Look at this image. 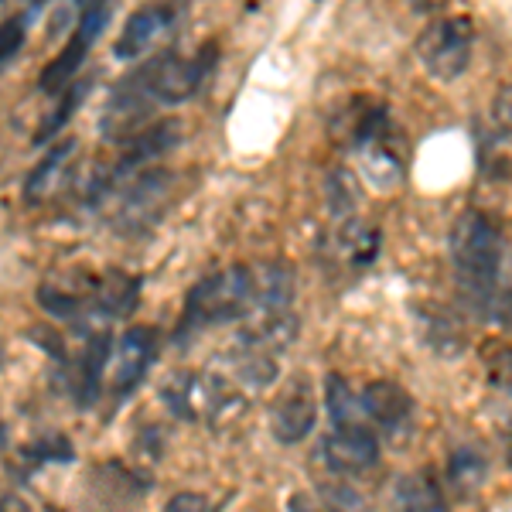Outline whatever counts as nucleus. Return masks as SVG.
<instances>
[{"mask_svg": "<svg viewBox=\"0 0 512 512\" xmlns=\"http://www.w3.org/2000/svg\"><path fill=\"white\" fill-rule=\"evenodd\" d=\"M216 62V41H205L188 59L178 55L175 48L158 52L154 59H147L140 69H134L113 86V93L103 106V117H99V134L113 137L117 144L127 140L134 130L144 127V120L154 113V106H178L185 99H192L205 86V79L212 76Z\"/></svg>", "mask_w": 512, "mask_h": 512, "instance_id": "obj_1", "label": "nucleus"}, {"mask_svg": "<svg viewBox=\"0 0 512 512\" xmlns=\"http://www.w3.org/2000/svg\"><path fill=\"white\" fill-rule=\"evenodd\" d=\"M454 291L468 315L485 325L509 328V243L506 229L489 212L468 209L448 236Z\"/></svg>", "mask_w": 512, "mask_h": 512, "instance_id": "obj_2", "label": "nucleus"}, {"mask_svg": "<svg viewBox=\"0 0 512 512\" xmlns=\"http://www.w3.org/2000/svg\"><path fill=\"white\" fill-rule=\"evenodd\" d=\"M256 308H260L256 267H250V263H233V267L216 270V274L202 277L198 284L188 287L185 304H181V318L175 332H171V342L185 349L202 332L250 318L256 315Z\"/></svg>", "mask_w": 512, "mask_h": 512, "instance_id": "obj_3", "label": "nucleus"}, {"mask_svg": "<svg viewBox=\"0 0 512 512\" xmlns=\"http://www.w3.org/2000/svg\"><path fill=\"white\" fill-rule=\"evenodd\" d=\"M349 147L359 154L362 175L373 181L376 188H393L407 175V161H403V134L393 123L390 110L383 103H369L362 99L359 113H352Z\"/></svg>", "mask_w": 512, "mask_h": 512, "instance_id": "obj_4", "label": "nucleus"}, {"mask_svg": "<svg viewBox=\"0 0 512 512\" xmlns=\"http://www.w3.org/2000/svg\"><path fill=\"white\" fill-rule=\"evenodd\" d=\"M171 175L164 168H144L137 175L123 178L110 192L99 198L93 212H106L110 226L123 236H137L151 229L168 209Z\"/></svg>", "mask_w": 512, "mask_h": 512, "instance_id": "obj_5", "label": "nucleus"}, {"mask_svg": "<svg viewBox=\"0 0 512 512\" xmlns=\"http://www.w3.org/2000/svg\"><path fill=\"white\" fill-rule=\"evenodd\" d=\"M472 48H475V21L468 14H451V18L434 21L417 38V59L434 79L454 82L472 65Z\"/></svg>", "mask_w": 512, "mask_h": 512, "instance_id": "obj_6", "label": "nucleus"}, {"mask_svg": "<svg viewBox=\"0 0 512 512\" xmlns=\"http://www.w3.org/2000/svg\"><path fill=\"white\" fill-rule=\"evenodd\" d=\"M113 21V4L99 0V4H82L79 7V21H76V31H72L69 45L55 55L52 62L41 69L38 76V89L45 96H59L72 79L79 76V69L86 65L89 52L96 48V41L103 38V31L110 28Z\"/></svg>", "mask_w": 512, "mask_h": 512, "instance_id": "obj_7", "label": "nucleus"}, {"mask_svg": "<svg viewBox=\"0 0 512 512\" xmlns=\"http://www.w3.org/2000/svg\"><path fill=\"white\" fill-rule=\"evenodd\" d=\"M113 359V332L99 328V332H86L82 335L79 352L65 359L62 369H55L65 386V393L72 396L79 410H93L103 396V383H106V369H110Z\"/></svg>", "mask_w": 512, "mask_h": 512, "instance_id": "obj_8", "label": "nucleus"}, {"mask_svg": "<svg viewBox=\"0 0 512 512\" xmlns=\"http://www.w3.org/2000/svg\"><path fill=\"white\" fill-rule=\"evenodd\" d=\"M158 352H161V332L154 325H134L120 335L117 366H113V376H110L113 407H123V403L144 386L147 373H151L154 362H158Z\"/></svg>", "mask_w": 512, "mask_h": 512, "instance_id": "obj_9", "label": "nucleus"}, {"mask_svg": "<svg viewBox=\"0 0 512 512\" xmlns=\"http://www.w3.org/2000/svg\"><path fill=\"white\" fill-rule=\"evenodd\" d=\"M379 437L373 427L362 420V424L349 427H332L321 441V458L328 461L335 475H359L379 465Z\"/></svg>", "mask_w": 512, "mask_h": 512, "instance_id": "obj_10", "label": "nucleus"}, {"mask_svg": "<svg viewBox=\"0 0 512 512\" xmlns=\"http://www.w3.org/2000/svg\"><path fill=\"white\" fill-rule=\"evenodd\" d=\"M181 18V7L175 4H151L140 7V11L130 14L123 21V31L117 35V45H113V59L120 62H137L144 59V52H151L154 41L171 35V28Z\"/></svg>", "mask_w": 512, "mask_h": 512, "instance_id": "obj_11", "label": "nucleus"}, {"mask_svg": "<svg viewBox=\"0 0 512 512\" xmlns=\"http://www.w3.org/2000/svg\"><path fill=\"white\" fill-rule=\"evenodd\" d=\"M318 424V400L311 393V379L294 376L284 396L274 403V414H270V427H274L277 444H301L304 437L315 431Z\"/></svg>", "mask_w": 512, "mask_h": 512, "instance_id": "obj_12", "label": "nucleus"}, {"mask_svg": "<svg viewBox=\"0 0 512 512\" xmlns=\"http://www.w3.org/2000/svg\"><path fill=\"white\" fill-rule=\"evenodd\" d=\"M359 407H362V414L373 420L376 427H383L390 437L407 434L417 417L414 396L403 390L400 383H393V379H376V383H369L366 390L359 393Z\"/></svg>", "mask_w": 512, "mask_h": 512, "instance_id": "obj_13", "label": "nucleus"}, {"mask_svg": "<svg viewBox=\"0 0 512 512\" xmlns=\"http://www.w3.org/2000/svg\"><path fill=\"white\" fill-rule=\"evenodd\" d=\"M379 246H383V236H379V226L373 222L349 216V219H338L332 226V236L325 239V250L335 256L342 267L349 270H366L376 263Z\"/></svg>", "mask_w": 512, "mask_h": 512, "instance_id": "obj_14", "label": "nucleus"}, {"mask_svg": "<svg viewBox=\"0 0 512 512\" xmlns=\"http://www.w3.org/2000/svg\"><path fill=\"white\" fill-rule=\"evenodd\" d=\"M393 499H396V509L400 512H451L444 485L437 482V475L431 468L396 478Z\"/></svg>", "mask_w": 512, "mask_h": 512, "instance_id": "obj_15", "label": "nucleus"}, {"mask_svg": "<svg viewBox=\"0 0 512 512\" xmlns=\"http://www.w3.org/2000/svg\"><path fill=\"white\" fill-rule=\"evenodd\" d=\"M256 284H260V315H291L294 304V267L287 260L256 263Z\"/></svg>", "mask_w": 512, "mask_h": 512, "instance_id": "obj_16", "label": "nucleus"}, {"mask_svg": "<svg viewBox=\"0 0 512 512\" xmlns=\"http://www.w3.org/2000/svg\"><path fill=\"white\" fill-rule=\"evenodd\" d=\"M444 478H448V485L461 499H468V495H475L485 485V478H489V458L478 448H472V444L454 448L448 458V468H444Z\"/></svg>", "mask_w": 512, "mask_h": 512, "instance_id": "obj_17", "label": "nucleus"}, {"mask_svg": "<svg viewBox=\"0 0 512 512\" xmlns=\"http://www.w3.org/2000/svg\"><path fill=\"white\" fill-rule=\"evenodd\" d=\"M93 93V79H72L69 86L59 93V106H55L52 113H48L45 120H41V127L35 130V137H31V144H48V140H55L62 134V127L76 117V110L89 99Z\"/></svg>", "mask_w": 512, "mask_h": 512, "instance_id": "obj_18", "label": "nucleus"}, {"mask_svg": "<svg viewBox=\"0 0 512 512\" xmlns=\"http://www.w3.org/2000/svg\"><path fill=\"white\" fill-rule=\"evenodd\" d=\"M72 154H76V137H62V144H55L52 151L35 164V171L24 178V188H21L24 202H41L48 188L55 185V178H59V171L65 168V161H69Z\"/></svg>", "mask_w": 512, "mask_h": 512, "instance_id": "obj_19", "label": "nucleus"}, {"mask_svg": "<svg viewBox=\"0 0 512 512\" xmlns=\"http://www.w3.org/2000/svg\"><path fill=\"white\" fill-rule=\"evenodd\" d=\"M325 410L332 427H349L362 424V407H359V393L349 386V379L342 373H328L325 376Z\"/></svg>", "mask_w": 512, "mask_h": 512, "instance_id": "obj_20", "label": "nucleus"}, {"mask_svg": "<svg viewBox=\"0 0 512 512\" xmlns=\"http://www.w3.org/2000/svg\"><path fill=\"white\" fill-rule=\"evenodd\" d=\"M41 11H45V4H28L24 11L11 14L7 21H0V72H4L7 65H14V59L24 52L28 31H31V24L38 21Z\"/></svg>", "mask_w": 512, "mask_h": 512, "instance_id": "obj_21", "label": "nucleus"}, {"mask_svg": "<svg viewBox=\"0 0 512 512\" xmlns=\"http://www.w3.org/2000/svg\"><path fill=\"white\" fill-rule=\"evenodd\" d=\"M48 461H76V448H72V441L65 434H52V437H41V441H35L31 448L21 451V465L24 468V478H28L31 472H38L41 465H48Z\"/></svg>", "mask_w": 512, "mask_h": 512, "instance_id": "obj_22", "label": "nucleus"}, {"mask_svg": "<svg viewBox=\"0 0 512 512\" xmlns=\"http://www.w3.org/2000/svg\"><path fill=\"white\" fill-rule=\"evenodd\" d=\"M325 192H328V212H332L335 222L355 216V209H359V181H355L352 171L345 168L332 171L325 181Z\"/></svg>", "mask_w": 512, "mask_h": 512, "instance_id": "obj_23", "label": "nucleus"}, {"mask_svg": "<svg viewBox=\"0 0 512 512\" xmlns=\"http://www.w3.org/2000/svg\"><path fill=\"white\" fill-rule=\"evenodd\" d=\"M321 509L325 512H373L369 502L362 499L352 485H342V482L321 485Z\"/></svg>", "mask_w": 512, "mask_h": 512, "instance_id": "obj_24", "label": "nucleus"}, {"mask_svg": "<svg viewBox=\"0 0 512 512\" xmlns=\"http://www.w3.org/2000/svg\"><path fill=\"white\" fill-rule=\"evenodd\" d=\"M164 512H219V509L212 506V499L202 492H178L164 502Z\"/></svg>", "mask_w": 512, "mask_h": 512, "instance_id": "obj_25", "label": "nucleus"}, {"mask_svg": "<svg viewBox=\"0 0 512 512\" xmlns=\"http://www.w3.org/2000/svg\"><path fill=\"white\" fill-rule=\"evenodd\" d=\"M291 512H325L318 506V502H311L308 495H294L291 499Z\"/></svg>", "mask_w": 512, "mask_h": 512, "instance_id": "obj_26", "label": "nucleus"}, {"mask_svg": "<svg viewBox=\"0 0 512 512\" xmlns=\"http://www.w3.org/2000/svg\"><path fill=\"white\" fill-rule=\"evenodd\" d=\"M0 512H28V506H24L18 495H4V499H0Z\"/></svg>", "mask_w": 512, "mask_h": 512, "instance_id": "obj_27", "label": "nucleus"}, {"mask_svg": "<svg viewBox=\"0 0 512 512\" xmlns=\"http://www.w3.org/2000/svg\"><path fill=\"white\" fill-rule=\"evenodd\" d=\"M4 448H7V424L0 420V451H4Z\"/></svg>", "mask_w": 512, "mask_h": 512, "instance_id": "obj_28", "label": "nucleus"}]
</instances>
